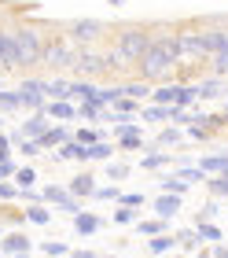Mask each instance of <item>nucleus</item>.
Segmentation results:
<instances>
[{"label": "nucleus", "mask_w": 228, "mask_h": 258, "mask_svg": "<svg viewBox=\"0 0 228 258\" xmlns=\"http://www.w3.org/2000/svg\"><path fill=\"white\" fill-rule=\"evenodd\" d=\"M224 155H228V148H224Z\"/></svg>", "instance_id": "55"}, {"label": "nucleus", "mask_w": 228, "mask_h": 258, "mask_svg": "<svg viewBox=\"0 0 228 258\" xmlns=\"http://www.w3.org/2000/svg\"><path fill=\"white\" fill-rule=\"evenodd\" d=\"M92 199H100V203H118V199H122V192H118L114 184H111V188H96Z\"/></svg>", "instance_id": "44"}, {"label": "nucleus", "mask_w": 228, "mask_h": 258, "mask_svg": "<svg viewBox=\"0 0 228 258\" xmlns=\"http://www.w3.org/2000/svg\"><path fill=\"white\" fill-rule=\"evenodd\" d=\"M33 251V243L26 232H8L4 243H0V254H30Z\"/></svg>", "instance_id": "18"}, {"label": "nucleus", "mask_w": 228, "mask_h": 258, "mask_svg": "<svg viewBox=\"0 0 228 258\" xmlns=\"http://www.w3.org/2000/svg\"><path fill=\"white\" fill-rule=\"evenodd\" d=\"M66 33L74 37L78 44H103L107 37H111V26L100 19H78V22H70Z\"/></svg>", "instance_id": "7"}, {"label": "nucleus", "mask_w": 228, "mask_h": 258, "mask_svg": "<svg viewBox=\"0 0 228 258\" xmlns=\"http://www.w3.org/2000/svg\"><path fill=\"white\" fill-rule=\"evenodd\" d=\"M188 188H191V181H188V177H181V173H166V177L159 181V192H173V196H188Z\"/></svg>", "instance_id": "24"}, {"label": "nucleus", "mask_w": 228, "mask_h": 258, "mask_svg": "<svg viewBox=\"0 0 228 258\" xmlns=\"http://www.w3.org/2000/svg\"><path fill=\"white\" fill-rule=\"evenodd\" d=\"M44 114L55 122H74L78 118V103L74 100H48L44 103Z\"/></svg>", "instance_id": "15"}, {"label": "nucleus", "mask_w": 228, "mask_h": 258, "mask_svg": "<svg viewBox=\"0 0 228 258\" xmlns=\"http://www.w3.org/2000/svg\"><path fill=\"white\" fill-rule=\"evenodd\" d=\"M111 155H114V144H107L103 137L96 140V144H89V162H107Z\"/></svg>", "instance_id": "32"}, {"label": "nucleus", "mask_w": 228, "mask_h": 258, "mask_svg": "<svg viewBox=\"0 0 228 258\" xmlns=\"http://www.w3.org/2000/svg\"><path fill=\"white\" fill-rule=\"evenodd\" d=\"M221 173H224V177H228V166H224V170H221Z\"/></svg>", "instance_id": "52"}, {"label": "nucleus", "mask_w": 228, "mask_h": 258, "mask_svg": "<svg viewBox=\"0 0 228 258\" xmlns=\"http://www.w3.org/2000/svg\"><path fill=\"white\" fill-rule=\"evenodd\" d=\"M173 162V155H166V148H151L147 155L140 159V170H166Z\"/></svg>", "instance_id": "23"}, {"label": "nucleus", "mask_w": 228, "mask_h": 258, "mask_svg": "<svg viewBox=\"0 0 228 258\" xmlns=\"http://www.w3.org/2000/svg\"><path fill=\"white\" fill-rule=\"evenodd\" d=\"M199 166L206 170V173H221V170L228 166V155H224V151H217V155H202Z\"/></svg>", "instance_id": "35"}, {"label": "nucleus", "mask_w": 228, "mask_h": 258, "mask_svg": "<svg viewBox=\"0 0 228 258\" xmlns=\"http://www.w3.org/2000/svg\"><path fill=\"white\" fill-rule=\"evenodd\" d=\"M111 44L125 55V59L140 63V55L151 48V30H147V22H125V26H114V30H111Z\"/></svg>", "instance_id": "3"}, {"label": "nucleus", "mask_w": 228, "mask_h": 258, "mask_svg": "<svg viewBox=\"0 0 228 258\" xmlns=\"http://www.w3.org/2000/svg\"><path fill=\"white\" fill-rule=\"evenodd\" d=\"M48 100H70V81L66 78H48Z\"/></svg>", "instance_id": "33"}, {"label": "nucleus", "mask_w": 228, "mask_h": 258, "mask_svg": "<svg viewBox=\"0 0 228 258\" xmlns=\"http://www.w3.org/2000/svg\"><path fill=\"white\" fill-rule=\"evenodd\" d=\"M114 225H136V207L118 203V207H114Z\"/></svg>", "instance_id": "37"}, {"label": "nucleus", "mask_w": 228, "mask_h": 258, "mask_svg": "<svg viewBox=\"0 0 228 258\" xmlns=\"http://www.w3.org/2000/svg\"><path fill=\"white\" fill-rule=\"evenodd\" d=\"M100 225H103V221L96 214H89V210H78V214H74V232H78V236H92V232H100Z\"/></svg>", "instance_id": "21"}, {"label": "nucleus", "mask_w": 228, "mask_h": 258, "mask_svg": "<svg viewBox=\"0 0 228 258\" xmlns=\"http://www.w3.org/2000/svg\"><path fill=\"white\" fill-rule=\"evenodd\" d=\"M70 192H74L78 199H85V196H92V192H96V177H92L89 170H85V173H78V177L70 181Z\"/></svg>", "instance_id": "27"}, {"label": "nucleus", "mask_w": 228, "mask_h": 258, "mask_svg": "<svg viewBox=\"0 0 228 258\" xmlns=\"http://www.w3.org/2000/svg\"><path fill=\"white\" fill-rule=\"evenodd\" d=\"M107 4H111V8H122V4H125V0H107Z\"/></svg>", "instance_id": "51"}, {"label": "nucleus", "mask_w": 228, "mask_h": 258, "mask_svg": "<svg viewBox=\"0 0 228 258\" xmlns=\"http://www.w3.org/2000/svg\"><path fill=\"white\" fill-rule=\"evenodd\" d=\"M0 129H4V118H0Z\"/></svg>", "instance_id": "53"}, {"label": "nucleus", "mask_w": 228, "mask_h": 258, "mask_svg": "<svg viewBox=\"0 0 228 258\" xmlns=\"http://www.w3.org/2000/svg\"><path fill=\"white\" fill-rule=\"evenodd\" d=\"M55 162H89V144H81V140H63V144L55 148Z\"/></svg>", "instance_id": "12"}, {"label": "nucleus", "mask_w": 228, "mask_h": 258, "mask_svg": "<svg viewBox=\"0 0 228 258\" xmlns=\"http://www.w3.org/2000/svg\"><path fill=\"white\" fill-rule=\"evenodd\" d=\"M217 214H221V199H217V196H210L206 203L199 207V214H195V221H217Z\"/></svg>", "instance_id": "34"}, {"label": "nucleus", "mask_w": 228, "mask_h": 258, "mask_svg": "<svg viewBox=\"0 0 228 258\" xmlns=\"http://www.w3.org/2000/svg\"><path fill=\"white\" fill-rule=\"evenodd\" d=\"M125 96V89H122V81H111V85H100V89H96V103H100V107H114V103L118 100H122Z\"/></svg>", "instance_id": "19"}, {"label": "nucleus", "mask_w": 228, "mask_h": 258, "mask_svg": "<svg viewBox=\"0 0 228 258\" xmlns=\"http://www.w3.org/2000/svg\"><path fill=\"white\" fill-rule=\"evenodd\" d=\"M0 159H11V137H4V129H0Z\"/></svg>", "instance_id": "49"}, {"label": "nucleus", "mask_w": 228, "mask_h": 258, "mask_svg": "<svg viewBox=\"0 0 228 258\" xmlns=\"http://www.w3.org/2000/svg\"><path fill=\"white\" fill-rule=\"evenodd\" d=\"M48 33H52L48 26H33V22H22V26L11 30V37H15V48H19L22 67H41V52H44Z\"/></svg>", "instance_id": "4"}, {"label": "nucleus", "mask_w": 228, "mask_h": 258, "mask_svg": "<svg viewBox=\"0 0 228 258\" xmlns=\"http://www.w3.org/2000/svg\"><path fill=\"white\" fill-rule=\"evenodd\" d=\"M41 203L63 207V210H70V214H78V210H81V203H78V196L70 192V188H59V184H48V188L41 192Z\"/></svg>", "instance_id": "10"}, {"label": "nucleus", "mask_w": 228, "mask_h": 258, "mask_svg": "<svg viewBox=\"0 0 228 258\" xmlns=\"http://www.w3.org/2000/svg\"><path fill=\"white\" fill-rule=\"evenodd\" d=\"M173 52H177V81H195V78H202V70H206L202 22H177Z\"/></svg>", "instance_id": "1"}, {"label": "nucleus", "mask_w": 228, "mask_h": 258, "mask_svg": "<svg viewBox=\"0 0 228 258\" xmlns=\"http://www.w3.org/2000/svg\"><path fill=\"white\" fill-rule=\"evenodd\" d=\"M181 199L184 196H173V192H159V196H155V214H159V218H166V221H170V218H177V214H181Z\"/></svg>", "instance_id": "16"}, {"label": "nucleus", "mask_w": 228, "mask_h": 258, "mask_svg": "<svg viewBox=\"0 0 228 258\" xmlns=\"http://www.w3.org/2000/svg\"><path fill=\"white\" fill-rule=\"evenodd\" d=\"M202 254H210V258H228V247H224L221 240H213L210 247H202Z\"/></svg>", "instance_id": "48"}, {"label": "nucleus", "mask_w": 228, "mask_h": 258, "mask_svg": "<svg viewBox=\"0 0 228 258\" xmlns=\"http://www.w3.org/2000/svg\"><path fill=\"white\" fill-rule=\"evenodd\" d=\"M74 137V129H66V125H48V133L41 137V148H59L63 140Z\"/></svg>", "instance_id": "25"}, {"label": "nucleus", "mask_w": 228, "mask_h": 258, "mask_svg": "<svg viewBox=\"0 0 228 258\" xmlns=\"http://www.w3.org/2000/svg\"><path fill=\"white\" fill-rule=\"evenodd\" d=\"M170 107H173V103H170ZM170 107H166V103H151V107H143V111H140V118H143V122H151V125L170 122Z\"/></svg>", "instance_id": "28"}, {"label": "nucleus", "mask_w": 228, "mask_h": 258, "mask_svg": "<svg viewBox=\"0 0 228 258\" xmlns=\"http://www.w3.org/2000/svg\"><path fill=\"white\" fill-rule=\"evenodd\" d=\"M74 140H81V144H96V140H100V129H74Z\"/></svg>", "instance_id": "46"}, {"label": "nucleus", "mask_w": 228, "mask_h": 258, "mask_svg": "<svg viewBox=\"0 0 228 258\" xmlns=\"http://www.w3.org/2000/svg\"><path fill=\"white\" fill-rule=\"evenodd\" d=\"M195 229H199V236L206 240V243H213V240H221V229L213 225V221H195Z\"/></svg>", "instance_id": "40"}, {"label": "nucleus", "mask_w": 228, "mask_h": 258, "mask_svg": "<svg viewBox=\"0 0 228 258\" xmlns=\"http://www.w3.org/2000/svg\"><path fill=\"white\" fill-rule=\"evenodd\" d=\"M166 225H170V221H166V218H159V214H155V218H136V232H140V236H155V232H166Z\"/></svg>", "instance_id": "30"}, {"label": "nucleus", "mask_w": 228, "mask_h": 258, "mask_svg": "<svg viewBox=\"0 0 228 258\" xmlns=\"http://www.w3.org/2000/svg\"><path fill=\"white\" fill-rule=\"evenodd\" d=\"M74 55H78V41L70 37V33H48L44 52H41V67H48V70H70Z\"/></svg>", "instance_id": "5"}, {"label": "nucleus", "mask_w": 228, "mask_h": 258, "mask_svg": "<svg viewBox=\"0 0 228 258\" xmlns=\"http://www.w3.org/2000/svg\"><path fill=\"white\" fill-rule=\"evenodd\" d=\"M136 74H140L143 81H151V85L177 78V52H173V41H151V48L143 52L140 63H136Z\"/></svg>", "instance_id": "2"}, {"label": "nucleus", "mask_w": 228, "mask_h": 258, "mask_svg": "<svg viewBox=\"0 0 228 258\" xmlns=\"http://www.w3.org/2000/svg\"><path fill=\"white\" fill-rule=\"evenodd\" d=\"M4 37H8V30H0V52H4Z\"/></svg>", "instance_id": "50"}, {"label": "nucleus", "mask_w": 228, "mask_h": 258, "mask_svg": "<svg viewBox=\"0 0 228 258\" xmlns=\"http://www.w3.org/2000/svg\"><path fill=\"white\" fill-rule=\"evenodd\" d=\"M114 129V137H118V148L122 151H140L143 148V129L129 118V122H118V125H111Z\"/></svg>", "instance_id": "9"}, {"label": "nucleus", "mask_w": 228, "mask_h": 258, "mask_svg": "<svg viewBox=\"0 0 228 258\" xmlns=\"http://www.w3.org/2000/svg\"><path fill=\"white\" fill-rule=\"evenodd\" d=\"M206 188H210V196L228 199V177H224V173H210V177H206Z\"/></svg>", "instance_id": "36"}, {"label": "nucleus", "mask_w": 228, "mask_h": 258, "mask_svg": "<svg viewBox=\"0 0 228 258\" xmlns=\"http://www.w3.org/2000/svg\"><path fill=\"white\" fill-rule=\"evenodd\" d=\"M195 85H199V100H224V92H228V78L202 74V78H195Z\"/></svg>", "instance_id": "11"}, {"label": "nucleus", "mask_w": 228, "mask_h": 258, "mask_svg": "<svg viewBox=\"0 0 228 258\" xmlns=\"http://www.w3.org/2000/svg\"><path fill=\"white\" fill-rule=\"evenodd\" d=\"M118 203H129V207H143V203H147V199H143V192H122V199H118Z\"/></svg>", "instance_id": "47"}, {"label": "nucleus", "mask_w": 228, "mask_h": 258, "mask_svg": "<svg viewBox=\"0 0 228 258\" xmlns=\"http://www.w3.org/2000/svg\"><path fill=\"white\" fill-rule=\"evenodd\" d=\"M0 232H4V229H0Z\"/></svg>", "instance_id": "56"}, {"label": "nucleus", "mask_w": 228, "mask_h": 258, "mask_svg": "<svg viewBox=\"0 0 228 258\" xmlns=\"http://www.w3.org/2000/svg\"><path fill=\"white\" fill-rule=\"evenodd\" d=\"M206 74L228 78V48H224V52H213V55H206Z\"/></svg>", "instance_id": "29"}, {"label": "nucleus", "mask_w": 228, "mask_h": 258, "mask_svg": "<svg viewBox=\"0 0 228 258\" xmlns=\"http://www.w3.org/2000/svg\"><path fill=\"white\" fill-rule=\"evenodd\" d=\"M103 114H107V107H100L96 100H81L78 103V122L85 118V122H103Z\"/></svg>", "instance_id": "26"}, {"label": "nucleus", "mask_w": 228, "mask_h": 258, "mask_svg": "<svg viewBox=\"0 0 228 258\" xmlns=\"http://www.w3.org/2000/svg\"><path fill=\"white\" fill-rule=\"evenodd\" d=\"M96 89H100V85H96L92 78H78V81H70V100H74V103L92 100V96H96Z\"/></svg>", "instance_id": "22"}, {"label": "nucleus", "mask_w": 228, "mask_h": 258, "mask_svg": "<svg viewBox=\"0 0 228 258\" xmlns=\"http://www.w3.org/2000/svg\"><path fill=\"white\" fill-rule=\"evenodd\" d=\"M129 173H133L129 162H111V159H107V177H111V181H125Z\"/></svg>", "instance_id": "39"}, {"label": "nucleus", "mask_w": 228, "mask_h": 258, "mask_svg": "<svg viewBox=\"0 0 228 258\" xmlns=\"http://www.w3.org/2000/svg\"><path fill=\"white\" fill-rule=\"evenodd\" d=\"M19 70H22V59H19L15 37H11V30H8V37H4V52H0V74H19Z\"/></svg>", "instance_id": "14"}, {"label": "nucleus", "mask_w": 228, "mask_h": 258, "mask_svg": "<svg viewBox=\"0 0 228 258\" xmlns=\"http://www.w3.org/2000/svg\"><path fill=\"white\" fill-rule=\"evenodd\" d=\"M0 89H4V81H0Z\"/></svg>", "instance_id": "54"}, {"label": "nucleus", "mask_w": 228, "mask_h": 258, "mask_svg": "<svg viewBox=\"0 0 228 258\" xmlns=\"http://www.w3.org/2000/svg\"><path fill=\"white\" fill-rule=\"evenodd\" d=\"M33 181H37V170H33V166H22V170H15V184H19V188H30Z\"/></svg>", "instance_id": "42"}, {"label": "nucleus", "mask_w": 228, "mask_h": 258, "mask_svg": "<svg viewBox=\"0 0 228 258\" xmlns=\"http://www.w3.org/2000/svg\"><path fill=\"white\" fill-rule=\"evenodd\" d=\"M147 251L151 254H173L177 251V236L173 232H155V236H147Z\"/></svg>", "instance_id": "20"}, {"label": "nucleus", "mask_w": 228, "mask_h": 258, "mask_svg": "<svg viewBox=\"0 0 228 258\" xmlns=\"http://www.w3.org/2000/svg\"><path fill=\"white\" fill-rule=\"evenodd\" d=\"M19 96H22V111H44V103H48V78H22L19 81Z\"/></svg>", "instance_id": "8"}, {"label": "nucleus", "mask_w": 228, "mask_h": 258, "mask_svg": "<svg viewBox=\"0 0 228 258\" xmlns=\"http://www.w3.org/2000/svg\"><path fill=\"white\" fill-rule=\"evenodd\" d=\"M48 122H52V118H48L44 111H30L26 118H22V129H19V133L30 137V140H41V137L48 133Z\"/></svg>", "instance_id": "13"}, {"label": "nucleus", "mask_w": 228, "mask_h": 258, "mask_svg": "<svg viewBox=\"0 0 228 258\" xmlns=\"http://www.w3.org/2000/svg\"><path fill=\"white\" fill-rule=\"evenodd\" d=\"M181 140H184L181 129H162L159 133V148H173V144H181Z\"/></svg>", "instance_id": "41"}, {"label": "nucleus", "mask_w": 228, "mask_h": 258, "mask_svg": "<svg viewBox=\"0 0 228 258\" xmlns=\"http://www.w3.org/2000/svg\"><path fill=\"white\" fill-rule=\"evenodd\" d=\"M70 74H78V78H100V74H107L103 44H78V55H74V63H70Z\"/></svg>", "instance_id": "6"}, {"label": "nucleus", "mask_w": 228, "mask_h": 258, "mask_svg": "<svg viewBox=\"0 0 228 258\" xmlns=\"http://www.w3.org/2000/svg\"><path fill=\"white\" fill-rule=\"evenodd\" d=\"M177 236V247L188 251V254H202V247H206V240L199 236V229L191 225V229H181V232H173Z\"/></svg>", "instance_id": "17"}, {"label": "nucleus", "mask_w": 228, "mask_h": 258, "mask_svg": "<svg viewBox=\"0 0 228 258\" xmlns=\"http://www.w3.org/2000/svg\"><path fill=\"white\" fill-rule=\"evenodd\" d=\"M19 196V184H11L8 177H0V203H11Z\"/></svg>", "instance_id": "45"}, {"label": "nucleus", "mask_w": 228, "mask_h": 258, "mask_svg": "<svg viewBox=\"0 0 228 258\" xmlns=\"http://www.w3.org/2000/svg\"><path fill=\"white\" fill-rule=\"evenodd\" d=\"M0 111H4V114L22 111V96H19V89H0Z\"/></svg>", "instance_id": "31"}, {"label": "nucleus", "mask_w": 228, "mask_h": 258, "mask_svg": "<svg viewBox=\"0 0 228 258\" xmlns=\"http://www.w3.org/2000/svg\"><path fill=\"white\" fill-rule=\"evenodd\" d=\"M37 251H41V254H48V258H52V254H70V247H66V243H59V240H48V243H41Z\"/></svg>", "instance_id": "43"}, {"label": "nucleus", "mask_w": 228, "mask_h": 258, "mask_svg": "<svg viewBox=\"0 0 228 258\" xmlns=\"http://www.w3.org/2000/svg\"><path fill=\"white\" fill-rule=\"evenodd\" d=\"M26 221H33V225H48V221H52V214H48V207L30 203V207H26Z\"/></svg>", "instance_id": "38"}]
</instances>
